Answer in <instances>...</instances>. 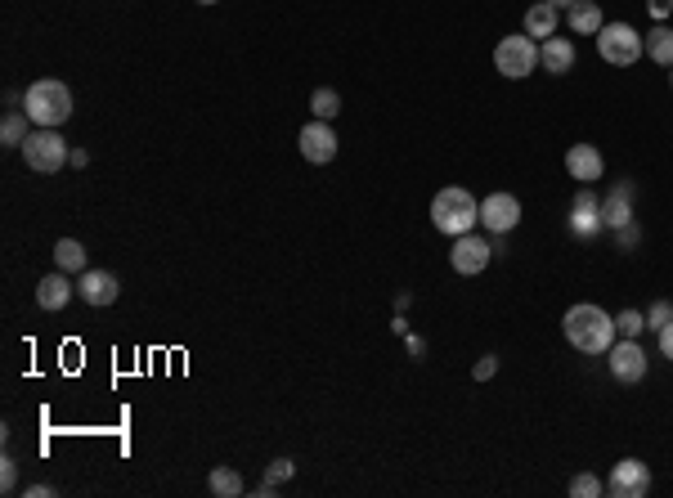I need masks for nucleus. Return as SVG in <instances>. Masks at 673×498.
<instances>
[{"mask_svg": "<svg viewBox=\"0 0 673 498\" xmlns=\"http://www.w3.org/2000/svg\"><path fill=\"white\" fill-rule=\"evenodd\" d=\"M561 332H566V341L579 355H606V350L615 346V337H620V332H615V315H606L593 301L570 306L566 319H561Z\"/></svg>", "mask_w": 673, "mask_h": 498, "instance_id": "f257e3e1", "label": "nucleus"}, {"mask_svg": "<svg viewBox=\"0 0 673 498\" xmlns=\"http://www.w3.org/2000/svg\"><path fill=\"white\" fill-rule=\"evenodd\" d=\"M431 225H436L440 234H449V238L472 234V229L481 225V202H476V193L458 189V184L440 189L436 198H431Z\"/></svg>", "mask_w": 673, "mask_h": 498, "instance_id": "f03ea898", "label": "nucleus"}, {"mask_svg": "<svg viewBox=\"0 0 673 498\" xmlns=\"http://www.w3.org/2000/svg\"><path fill=\"white\" fill-rule=\"evenodd\" d=\"M23 113L32 117L36 126H50V131H59L63 122L72 117V90L63 86V81L45 77V81H32L23 95Z\"/></svg>", "mask_w": 673, "mask_h": 498, "instance_id": "7ed1b4c3", "label": "nucleus"}, {"mask_svg": "<svg viewBox=\"0 0 673 498\" xmlns=\"http://www.w3.org/2000/svg\"><path fill=\"white\" fill-rule=\"evenodd\" d=\"M494 68H499L507 81H525L534 68H539V41H534L530 32L503 36V41L494 45Z\"/></svg>", "mask_w": 673, "mask_h": 498, "instance_id": "20e7f679", "label": "nucleus"}, {"mask_svg": "<svg viewBox=\"0 0 673 498\" xmlns=\"http://www.w3.org/2000/svg\"><path fill=\"white\" fill-rule=\"evenodd\" d=\"M23 162L32 166L36 175H54V171H63V162H72V149L63 144L59 131H50V126H36V131L23 140Z\"/></svg>", "mask_w": 673, "mask_h": 498, "instance_id": "39448f33", "label": "nucleus"}, {"mask_svg": "<svg viewBox=\"0 0 673 498\" xmlns=\"http://www.w3.org/2000/svg\"><path fill=\"white\" fill-rule=\"evenodd\" d=\"M597 54H602L611 68H633V63L642 59L638 27H629V23H602V32H597Z\"/></svg>", "mask_w": 673, "mask_h": 498, "instance_id": "423d86ee", "label": "nucleus"}, {"mask_svg": "<svg viewBox=\"0 0 673 498\" xmlns=\"http://www.w3.org/2000/svg\"><path fill=\"white\" fill-rule=\"evenodd\" d=\"M606 494L611 498H647L651 494V467L642 458H620L606 476Z\"/></svg>", "mask_w": 673, "mask_h": 498, "instance_id": "0eeeda50", "label": "nucleus"}, {"mask_svg": "<svg viewBox=\"0 0 673 498\" xmlns=\"http://www.w3.org/2000/svg\"><path fill=\"white\" fill-rule=\"evenodd\" d=\"M494 261V243L481 234H463L454 238V252H449V265H454V274H463V279H476V274H485Z\"/></svg>", "mask_w": 673, "mask_h": 498, "instance_id": "6e6552de", "label": "nucleus"}, {"mask_svg": "<svg viewBox=\"0 0 673 498\" xmlns=\"http://www.w3.org/2000/svg\"><path fill=\"white\" fill-rule=\"evenodd\" d=\"M606 364H611V377L624 386L642 382L647 377V350L638 346V337H615V346L606 350Z\"/></svg>", "mask_w": 673, "mask_h": 498, "instance_id": "1a4fd4ad", "label": "nucleus"}, {"mask_svg": "<svg viewBox=\"0 0 673 498\" xmlns=\"http://www.w3.org/2000/svg\"><path fill=\"white\" fill-rule=\"evenodd\" d=\"M297 144H301V158H306L310 166H328V162L337 158V135H333V126L319 122V117L301 126Z\"/></svg>", "mask_w": 673, "mask_h": 498, "instance_id": "9d476101", "label": "nucleus"}, {"mask_svg": "<svg viewBox=\"0 0 673 498\" xmlns=\"http://www.w3.org/2000/svg\"><path fill=\"white\" fill-rule=\"evenodd\" d=\"M481 225L490 229V234H512V229L521 225V198H516V193H490V198L481 202Z\"/></svg>", "mask_w": 673, "mask_h": 498, "instance_id": "9b49d317", "label": "nucleus"}, {"mask_svg": "<svg viewBox=\"0 0 673 498\" xmlns=\"http://www.w3.org/2000/svg\"><path fill=\"white\" fill-rule=\"evenodd\" d=\"M602 229H606L602 225V198L584 184V189L575 193V202H570V234H575V238H597Z\"/></svg>", "mask_w": 673, "mask_h": 498, "instance_id": "f8f14e48", "label": "nucleus"}, {"mask_svg": "<svg viewBox=\"0 0 673 498\" xmlns=\"http://www.w3.org/2000/svg\"><path fill=\"white\" fill-rule=\"evenodd\" d=\"M117 292H122V283H117V274H108V270H86L81 274V283H77V297L86 301V306H113L117 301Z\"/></svg>", "mask_w": 673, "mask_h": 498, "instance_id": "ddd939ff", "label": "nucleus"}, {"mask_svg": "<svg viewBox=\"0 0 673 498\" xmlns=\"http://www.w3.org/2000/svg\"><path fill=\"white\" fill-rule=\"evenodd\" d=\"M566 171H570V180H579V184H597V180H602V171H606L602 149H597V144H570Z\"/></svg>", "mask_w": 673, "mask_h": 498, "instance_id": "4468645a", "label": "nucleus"}, {"mask_svg": "<svg viewBox=\"0 0 673 498\" xmlns=\"http://www.w3.org/2000/svg\"><path fill=\"white\" fill-rule=\"evenodd\" d=\"M633 216H638V211H633V184L624 180L602 198V225L606 229H624V225H633Z\"/></svg>", "mask_w": 673, "mask_h": 498, "instance_id": "2eb2a0df", "label": "nucleus"}, {"mask_svg": "<svg viewBox=\"0 0 673 498\" xmlns=\"http://www.w3.org/2000/svg\"><path fill=\"white\" fill-rule=\"evenodd\" d=\"M539 68H548L552 77H566V72L575 68V41H566V36L539 41Z\"/></svg>", "mask_w": 673, "mask_h": 498, "instance_id": "dca6fc26", "label": "nucleus"}, {"mask_svg": "<svg viewBox=\"0 0 673 498\" xmlns=\"http://www.w3.org/2000/svg\"><path fill=\"white\" fill-rule=\"evenodd\" d=\"M72 292H77V288H72V279L63 270L45 274V279L36 283V306H41V310H63L72 301Z\"/></svg>", "mask_w": 673, "mask_h": 498, "instance_id": "f3484780", "label": "nucleus"}, {"mask_svg": "<svg viewBox=\"0 0 673 498\" xmlns=\"http://www.w3.org/2000/svg\"><path fill=\"white\" fill-rule=\"evenodd\" d=\"M566 23L575 36H597L602 32V9H597L593 0H575V5L566 9Z\"/></svg>", "mask_w": 673, "mask_h": 498, "instance_id": "a211bd4d", "label": "nucleus"}, {"mask_svg": "<svg viewBox=\"0 0 673 498\" xmlns=\"http://www.w3.org/2000/svg\"><path fill=\"white\" fill-rule=\"evenodd\" d=\"M642 54H647L651 63H660V68H673V27H651L647 36H642Z\"/></svg>", "mask_w": 673, "mask_h": 498, "instance_id": "6ab92c4d", "label": "nucleus"}, {"mask_svg": "<svg viewBox=\"0 0 673 498\" xmlns=\"http://www.w3.org/2000/svg\"><path fill=\"white\" fill-rule=\"evenodd\" d=\"M525 32H530L534 41H548V36H557V5L539 0V5L525 9Z\"/></svg>", "mask_w": 673, "mask_h": 498, "instance_id": "aec40b11", "label": "nucleus"}, {"mask_svg": "<svg viewBox=\"0 0 673 498\" xmlns=\"http://www.w3.org/2000/svg\"><path fill=\"white\" fill-rule=\"evenodd\" d=\"M54 261H59L63 274H86V247H81L77 238H59V247H54Z\"/></svg>", "mask_w": 673, "mask_h": 498, "instance_id": "412c9836", "label": "nucleus"}, {"mask_svg": "<svg viewBox=\"0 0 673 498\" xmlns=\"http://www.w3.org/2000/svg\"><path fill=\"white\" fill-rule=\"evenodd\" d=\"M27 122H32L27 113L9 108V113H5V122H0V140H5V149H23V140L32 135V131H27Z\"/></svg>", "mask_w": 673, "mask_h": 498, "instance_id": "4be33fe9", "label": "nucleus"}, {"mask_svg": "<svg viewBox=\"0 0 673 498\" xmlns=\"http://www.w3.org/2000/svg\"><path fill=\"white\" fill-rule=\"evenodd\" d=\"M211 494L216 498H243V476L234 467H211Z\"/></svg>", "mask_w": 673, "mask_h": 498, "instance_id": "5701e85b", "label": "nucleus"}, {"mask_svg": "<svg viewBox=\"0 0 673 498\" xmlns=\"http://www.w3.org/2000/svg\"><path fill=\"white\" fill-rule=\"evenodd\" d=\"M310 113H315L319 122H333V117L341 113V95L333 86H319L315 95H310Z\"/></svg>", "mask_w": 673, "mask_h": 498, "instance_id": "b1692460", "label": "nucleus"}, {"mask_svg": "<svg viewBox=\"0 0 673 498\" xmlns=\"http://www.w3.org/2000/svg\"><path fill=\"white\" fill-rule=\"evenodd\" d=\"M570 494H575V498H602V494H606V485L597 481L593 472H579L575 481H570Z\"/></svg>", "mask_w": 673, "mask_h": 498, "instance_id": "393cba45", "label": "nucleus"}, {"mask_svg": "<svg viewBox=\"0 0 673 498\" xmlns=\"http://www.w3.org/2000/svg\"><path fill=\"white\" fill-rule=\"evenodd\" d=\"M642 328H647V315H638V310L615 315V332H620V337H642Z\"/></svg>", "mask_w": 673, "mask_h": 498, "instance_id": "a878e982", "label": "nucleus"}, {"mask_svg": "<svg viewBox=\"0 0 673 498\" xmlns=\"http://www.w3.org/2000/svg\"><path fill=\"white\" fill-rule=\"evenodd\" d=\"M292 472H297V467H292L288 458H279V463H270V476H265V485H261V490H256V494H274V485H279V481H288Z\"/></svg>", "mask_w": 673, "mask_h": 498, "instance_id": "bb28decb", "label": "nucleus"}, {"mask_svg": "<svg viewBox=\"0 0 673 498\" xmlns=\"http://www.w3.org/2000/svg\"><path fill=\"white\" fill-rule=\"evenodd\" d=\"M18 490V463L14 458H0V494H14Z\"/></svg>", "mask_w": 673, "mask_h": 498, "instance_id": "cd10ccee", "label": "nucleus"}, {"mask_svg": "<svg viewBox=\"0 0 673 498\" xmlns=\"http://www.w3.org/2000/svg\"><path fill=\"white\" fill-rule=\"evenodd\" d=\"M669 319H673V306H669V301H656V306H651V310H647V328H656V332H660V328H665V324H669Z\"/></svg>", "mask_w": 673, "mask_h": 498, "instance_id": "c85d7f7f", "label": "nucleus"}, {"mask_svg": "<svg viewBox=\"0 0 673 498\" xmlns=\"http://www.w3.org/2000/svg\"><path fill=\"white\" fill-rule=\"evenodd\" d=\"M494 373H499V355H481V359H476V368H472L476 382H490Z\"/></svg>", "mask_w": 673, "mask_h": 498, "instance_id": "c756f323", "label": "nucleus"}, {"mask_svg": "<svg viewBox=\"0 0 673 498\" xmlns=\"http://www.w3.org/2000/svg\"><path fill=\"white\" fill-rule=\"evenodd\" d=\"M660 355H665L669 364H673V319H669L665 328H660Z\"/></svg>", "mask_w": 673, "mask_h": 498, "instance_id": "7c9ffc66", "label": "nucleus"}, {"mask_svg": "<svg viewBox=\"0 0 673 498\" xmlns=\"http://www.w3.org/2000/svg\"><path fill=\"white\" fill-rule=\"evenodd\" d=\"M615 234H620V247H633V243H638V225H624V229H615Z\"/></svg>", "mask_w": 673, "mask_h": 498, "instance_id": "2f4dec72", "label": "nucleus"}, {"mask_svg": "<svg viewBox=\"0 0 673 498\" xmlns=\"http://www.w3.org/2000/svg\"><path fill=\"white\" fill-rule=\"evenodd\" d=\"M647 9H651V14H656V18H669L673 0H647Z\"/></svg>", "mask_w": 673, "mask_h": 498, "instance_id": "473e14b6", "label": "nucleus"}, {"mask_svg": "<svg viewBox=\"0 0 673 498\" xmlns=\"http://www.w3.org/2000/svg\"><path fill=\"white\" fill-rule=\"evenodd\" d=\"M27 498H54V485H27Z\"/></svg>", "mask_w": 673, "mask_h": 498, "instance_id": "72a5a7b5", "label": "nucleus"}, {"mask_svg": "<svg viewBox=\"0 0 673 498\" xmlns=\"http://www.w3.org/2000/svg\"><path fill=\"white\" fill-rule=\"evenodd\" d=\"M548 5H557V9H570V5H575V0H548Z\"/></svg>", "mask_w": 673, "mask_h": 498, "instance_id": "f704fd0d", "label": "nucleus"}, {"mask_svg": "<svg viewBox=\"0 0 673 498\" xmlns=\"http://www.w3.org/2000/svg\"><path fill=\"white\" fill-rule=\"evenodd\" d=\"M198 5H216V0H198Z\"/></svg>", "mask_w": 673, "mask_h": 498, "instance_id": "c9c22d12", "label": "nucleus"}, {"mask_svg": "<svg viewBox=\"0 0 673 498\" xmlns=\"http://www.w3.org/2000/svg\"><path fill=\"white\" fill-rule=\"evenodd\" d=\"M669 86H673V68H669Z\"/></svg>", "mask_w": 673, "mask_h": 498, "instance_id": "e433bc0d", "label": "nucleus"}]
</instances>
